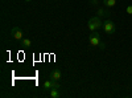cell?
<instances>
[{
  "label": "cell",
  "instance_id": "cell-12",
  "mask_svg": "<svg viewBox=\"0 0 132 98\" xmlns=\"http://www.w3.org/2000/svg\"><path fill=\"white\" fill-rule=\"evenodd\" d=\"M126 12H127V15H132V5H128L126 8Z\"/></svg>",
  "mask_w": 132,
  "mask_h": 98
},
{
  "label": "cell",
  "instance_id": "cell-7",
  "mask_svg": "<svg viewBox=\"0 0 132 98\" xmlns=\"http://www.w3.org/2000/svg\"><path fill=\"white\" fill-rule=\"evenodd\" d=\"M61 77H62L61 70H58V69H53V70H52V73H50V80H53V81H60Z\"/></svg>",
  "mask_w": 132,
  "mask_h": 98
},
{
  "label": "cell",
  "instance_id": "cell-9",
  "mask_svg": "<svg viewBox=\"0 0 132 98\" xmlns=\"http://www.w3.org/2000/svg\"><path fill=\"white\" fill-rule=\"evenodd\" d=\"M50 97H52V98H60V97H61L60 89H52V90H50Z\"/></svg>",
  "mask_w": 132,
  "mask_h": 98
},
{
  "label": "cell",
  "instance_id": "cell-13",
  "mask_svg": "<svg viewBox=\"0 0 132 98\" xmlns=\"http://www.w3.org/2000/svg\"><path fill=\"white\" fill-rule=\"evenodd\" d=\"M99 48H101V49H104V48H106V44H104V42H101V44H99Z\"/></svg>",
  "mask_w": 132,
  "mask_h": 98
},
{
  "label": "cell",
  "instance_id": "cell-1",
  "mask_svg": "<svg viewBox=\"0 0 132 98\" xmlns=\"http://www.w3.org/2000/svg\"><path fill=\"white\" fill-rule=\"evenodd\" d=\"M87 28H89L91 32L103 28V23H102L101 17H99V16H94V17H91V19L89 20V23H87Z\"/></svg>",
  "mask_w": 132,
  "mask_h": 98
},
{
  "label": "cell",
  "instance_id": "cell-5",
  "mask_svg": "<svg viewBox=\"0 0 132 98\" xmlns=\"http://www.w3.org/2000/svg\"><path fill=\"white\" fill-rule=\"evenodd\" d=\"M11 36H12L15 40H17V41H21L24 39V32L21 31L19 27H13L12 29H11Z\"/></svg>",
  "mask_w": 132,
  "mask_h": 98
},
{
  "label": "cell",
  "instance_id": "cell-14",
  "mask_svg": "<svg viewBox=\"0 0 132 98\" xmlns=\"http://www.w3.org/2000/svg\"><path fill=\"white\" fill-rule=\"evenodd\" d=\"M25 2H27V3H29V2H32V0H25Z\"/></svg>",
  "mask_w": 132,
  "mask_h": 98
},
{
  "label": "cell",
  "instance_id": "cell-4",
  "mask_svg": "<svg viewBox=\"0 0 132 98\" xmlns=\"http://www.w3.org/2000/svg\"><path fill=\"white\" fill-rule=\"evenodd\" d=\"M89 42L93 47H99V44H101V35L96 31L91 32V35L89 36Z\"/></svg>",
  "mask_w": 132,
  "mask_h": 98
},
{
  "label": "cell",
  "instance_id": "cell-6",
  "mask_svg": "<svg viewBox=\"0 0 132 98\" xmlns=\"http://www.w3.org/2000/svg\"><path fill=\"white\" fill-rule=\"evenodd\" d=\"M96 15H98L99 17H106V19H108L111 13H110L108 8H107V7H104V8H99V9L96 11Z\"/></svg>",
  "mask_w": 132,
  "mask_h": 98
},
{
  "label": "cell",
  "instance_id": "cell-3",
  "mask_svg": "<svg viewBox=\"0 0 132 98\" xmlns=\"http://www.w3.org/2000/svg\"><path fill=\"white\" fill-rule=\"evenodd\" d=\"M60 88H61V86H60L58 81H53V80H48V81L44 82V85H42L44 92H50L52 89H60Z\"/></svg>",
  "mask_w": 132,
  "mask_h": 98
},
{
  "label": "cell",
  "instance_id": "cell-10",
  "mask_svg": "<svg viewBox=\"0 0 132 98\" xmlns=\"http://www.w3.org/2000/svg\"><path fill=\"white\" fill-rule=\"evenodd\" d=\"M21 45L25 47V48H29L32 45V41L29 39H23V40H21Z\"/></svg>",
  "mask_w": 132,
  "mask_h": 98
},
{
  "label": "cell",
  "instance_id": "cell-2",
  "mask_svg": "<svg viewBox=\"0 0 132 98\" xmlns=\"http://www.w3.org/2000/svg\"><path fill=\"white\" fill-rule=\"evenodd\" d=\"M103 31L106 32L107 35H114L115 31H116V25L114 21H111L110 19H107L104 23H103Z\"/></svg>",
  "mask_w": 132,
  "mask_h": 98
},
{
  "label": "cell",
  "instance_id": "cell-8",
  "mask_svg": "<svg viewBox=\"0 0 132 98\" xmlns=\"http://www.w3.org/2000/svg\"><path fill=\"white\" fill-rule=\"evenodd\" d=\"M103 5L107 8H111L116 5V0H103Z\"/></svg>",
  "mask_w": 132,
  "mask_h": 98
},
{
  "label": "cell",
  "instance_id": "cell-11",
  "mask_svg": "<svg viewBox=\"0 0 132 98\" xmlns=\"http://www.w3.org/2000/svg\"><path fill=\"white\" fill-rule=\"evenodd\" d=\"M89 3H90V5H91V7H98L99 0H89Z\"/></svg>",
  "mask_w": 132,
  "mask_h": 98
}]
</instances>
